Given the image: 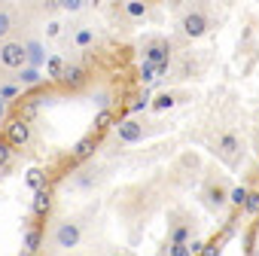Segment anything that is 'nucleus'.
Returning <instances> with one entry per match:
<instances>
[{"mask_svg":"<svg viewBox=\"0 0 259 256\" xmlns=\"http://www.w3.org/2000/svg\"><path fill=\"white\" fill-rule=\"evenodd\" d=\"M52 244H55L58 250H73V247H79V244H82V220H79V217L61 220V223L55 226V232H52Z\"/></svg>","mask_w":259,"mask_h":256,"instance_id":"obj_1","label":"nucleus"},{"mask_svg":"<svg viewBox=\"0 0 259 256\" xmlns=\"http://www.w3.org/2000/svg\"><path fill=\"white\" fill-rule=\"evenodd\" d=\"M180 31L186 34V37H204L207 31H210V16L204 13V10H198V7H192V10H186L183 13V19H180Z\"/></svg>","mask_w":259,"mask_h":256,"instance_id":"obj_2","label":"nucleus"},{"mask_svg":"<svg viewBox=\"0 0 259 256\" xmlns=\"http://www.w3.org/2000/svg\"><path fill=\"white\" fill-rule=\"evenodd\" d=\"M0 64H4L7 70H22L28 64L25 43L22 40H4V43H0Z\"/></svg>","mask_w":259,"mask_h":256,"instance_id":"obj_3","label":"nucleus"},{"mask_svg":"<svg viewBox=\"0 0 259 256\" xmlns=\"http://www.w3.org/2000/svg\"><path fill=\"white\" fill-rule=\"evenodd\" d=\"M241 153H244L241 138H238L235 132H223V135H220V141H217V156H220L226 165H235V162L241 159Z\"/></svg>","mask_w":259,"mask_h":256,"instance_id":"obj_4","label":"nucleus"},{"mask_svg":"<svg viewBox=\"0 0 259 256\" xmlns=\"http://www.w3.org/2000/svg\"><path fill=\"white\" fill-rule=\"evenodd\" d=\"M31 138H34L31 122H25V119H13V122L7 125V138H4V141H7L13 150H19V147H28Z\"/></svg>","mask_w":259,"mask_h":256,"instance_id":"obj_5","label":"nucleus"},{"mask_svg":"<svg viewBox=\"0 0 259 256\" xmlns=\"http://www.w3.org/2000/svg\"><path fill=\"white\" fill-rule=\"evenodd\" d=\"M116 135H119V141H122V144H141L147 132H144V125H141L135 116H128V119L116 122Z\"/></svg>","mask_w":259,"mask_h":256,"instance_id":"obj_6","label":"nucleus"},{"mask_svg":"<svg viewBox=\"0 0 259 256\" xmlns=\"http://www.w3.org/2000/svg\"><path fill=\"white\" fill-rule=\"evenodd\" d=\"M204 201H207V207H223L226 204V198H229V189H226V183L220 180V177H207L204 180Z\"/></svg>","mask_w":259,"mask_h":256,"instance_id":"obj_7","label":"nucleus"},{"mask_svg":"<svg viewBox=\"0 0 259 256\" xmlns=\"http://www.w3.org/2000/svg\"><path fill=\"white\" fill-rule=\"evenodd\" d=\"M168 55H171V43H168V40H162V37L150 40V43H147V49H144V61H147V64H153V67L165 64V61H168Z\"/></svg>","mask_w":259,"mask_h":256,"instance_id":"obj_8","label":"nucleus"},{"mask_svg":"<svg viewBox=\"0 0 259 256\" xmlns=\"http://www.w3.org/2000/svg\"><path fill=\"white\" fill-rule=\"evenodd\" d=\"M95 150H98V135H85L82 141H76V144H73V150H70V153H73V159H76V162H85L89 156H95Z\"/></svg>","mask_w":259,"mask_h":256,"instance_id":"obj_9","label":"nucleus"},{"mask_svg":"<svg viewBox=\"0 0 259 256\" xmlns=\"http://www.w3.org/2000/svg\"><path fill=\"white\" fill-rule=\"evenodd\" d=\"M25 58H28V67H37L40 70V64H46V52H43V43L40 40H31V43H25Z\"/></svg>","mask_w":259,"mask_h":256,"instance_id":"obj_10","label":"nucleus"},{"mask_svg":"<svg viewBox=\"0 0 259 256\" xmlns=\"http://www.w3.org/2000/svg\"><path fill=\"white\" fill-rule=\"evenodd\" d=\"M49 207H52V192H49V186H43L34 192V214L43 217V214H49Z\"/></svg>","mask_w":259,"mask_h":256,"instance_id":"obj_11","label":"nucleus"},{"mask_svg":"<svg viewBox=\"0 0 259 256\" xmlns=\"http://www.w3.org/2000/svg\"><path fill=\"white\" fill-rule=\"evenodd\" d=\"M189 235H192V223L171 226V232H168V244H189Z\"/></svg>","mask_w":259,"mask_h":256,"instance_id":"obj_12","label":"nucleus"},{"mask_svg":"<svg viewBox=\"0 0 259 256\" xmlns=\"http://www.w3.org/2000/svg\"><path fill=\"white\" fill-rule=\"evenodd\" d=\"M13 28H16V16H13V10L0 7V43H4V40H10Z\"/></svg>","mask_w":259,"mask_h":256,"instance_id":"obj_13","label":"nucleus"},{"mask_svg":"<svg viewBox=\"0 0 259 256\" xmlns=\"http://www.w3.org/2000/svg\"><path fill=\"white\" fill-rule=\"evenodd\" d=\"M64 70H67V64H64L61 55H49V58H46V76H49V79H61Z\"/></svg>","mask_w":259,"mask_h":256,"instance_id":"obj_14","label":"nucleus"},{"mask_svg":"<svg viewBox=\"0 0 259 256\" xmlns=\"http://www.w3.org/2000/svg\"><path fill=\"white\" fill-rule=\"evenodd\" d=\"M61 82H64L67 89H79V86L85 82V70H82V67H67L64 76H61Z\"/></svg>","mask_w":259,"mask_h":256,"instance_id":"obj_15","label":"nucleus"},{"mask_svg":"<svg viewBox=\"0 0 259 256\" xmlns=\"http://www.w3.org/2000/svg\"><path fill=\"white\" fill-rule=\"evenodd\" d=\"M40 241H43V232L34 229V226H25V253H37Z\"/></svg>","mask_w":259,"mask_h":256,"instance_id":"obj_16","label":"nucleus"},{"mask_svg":"<svg viewBox=\"0 0 259 256\" xmlns=\"http://www.w3.org/2000/svg\"><path fill=\"white\" fill-rule=\"evenodd\" d=\"M40 82H43V73H40L37 67H28V64H25V67L19 70V86H40Z\"/></svg>","mask_w":259,"mask_h":256,"instance_id":"obj_17","label":"nucleus"},{"mask_svg":"<svg viewBox=\"0 0 259 256\" xmlns=\"http://www.w3.org/2000/svg\"><path fill=\"white\" fill-rule=\"evenodd\" d=\"M150 101H153L150 107H153L156 113H162V110H171V107L177 104V98H174L171 92H162V95H156V98H150Z\"/></svg>","mask_w":259,"mask_h":256,"instance_id":"obj_18","label":"nucleus"},{"mask_svg":"<svg viewBox=\"0 0 259 256\" xmlns=\"http://www.w3.org/2000/svg\"><path fill=\"white\" fill-rule=\"evenodd\" d=\"M247 186H232L229 189V198H226V204H232V207H244V201H247Z\"/></svg>","mask_w":259,"mask_h":256,"instance_id":"obj_19","label":"nucleus"},{"mask_svg":"<svg viewBox=\"0 0 259 256\" xmlns=\"http://www.w3.org/2000/svg\"><path fill=\"white\" fill-rule=\"evenodd\" d=\"M73 43H76L79 49L92 46V43H95V31H92V28H85V25H82V28H76V34H73Z\"/></svg>","mask_w":259,"mask_h":256,"instance_id":"obj_20","label":"nucleus"},{"mask_svg":"<svg viewBox=\"0 0 259 256\" xmlns=\"http://www.w3.org/2000/svg\"><path fill=\"white\" fill-rule=\"evenodd\" d=\"M19 95H22V86L19 82H4V86H0V101H4V104L16 101Z\"/></svg>","mask_w":259,"mask_h":256,"instance_id":"obj_21","label":"nucleus"},{"mask_svg":"<svg viewBox=\"0 0 259 256\" xmlns=\"http://www.w3.org/2000/svg\"><path fill=\"white\" fill-rule=\"evenodd\" d=\"M113 125V110L107 107V110H101L98 116H95V135H101V132H107V128Z\"/></svg>","mask_w":259,"mask_h":256,"instance_id":"obj_22","label":"nucleus"},{"mask_svg":"<svg viewBox=\"0 0 259 256\" xmlns=\"http://www.w3.org/2000/svg\"><path fill=\"white\" fill-rule=\"evenodd\" d=\"M28 186H31L34 192L43 189V186H46V174H43L40 168H31V171H28Z\"/></svg>","mask_w":259,"mask_h":256,"instance_id":"obj_23","label":"nucleus"},{"mask_svg":"<svg viewBox=\"0 0 259 256\" xmlns=\"http://www.w3.org/2000/svg\"><path fill=\"white\" fill-rule=\"evenodd\" d=\"M125 13L132 16V19H144V16H147V4H141V0H128V4H125Z\"/></svg>","mask_w":259,"mask_h":256,"instance_id":"obj_24","label":"nucleus"},{"mask_svg":"<svg viewBox=\"0 0 259 256\" xmlns=\"http://www.w3.org/2000/svg\"><path fill=\"white\" fill-rule=\"evenodd\" d=\"M244 214H250V217H259V192H247Z\"/></svg>","mask_w":259,"mask_h":256,"instance_id":"obj_25","label":"nucleus"},{"mask_svg":"<svg viewBox=\"0 0 259 256\" xmlns=\"http://www.w3.org/2000/svg\"><path fill=\"white\" fill-rule=\"evenodd\" d=\"M168 256H195L192 244H168Z\"/></svg>","mask_w":259,"mask_h":256,"instance_id":"obj_26","label":"nucleus"},{"mask_svg":"<svg viewBox=\"0 0 259 256\" xmlns=\"http://www.w3.org/2000/svg\"><path fill=\"white\" fill-rule=\"evenodd\" d=\"M13 153H16V150H13L7 141H0V168H7V165L13 162Z\"/></svg>","mask_w":259,"mask_h":256,"instance_id":"obj_27","label":"nucleus"},{"mask_svg":"<svg viewBox=\"0 0 259 256\" xmlns=\"http://www.w3.org/2000/svg\"><path fill=\"white\" fill-rule=\"evenodd\" d=\"M82 4H85V0H58L55 7H61L64 13H79V10H82Z\"/></svg>","mask_w":259,"mask_h":256,"instance_id":"obj_28","label":"nucleus"},{"mask_svg":"<svg viewBox=\"0 0 259 256\" xmlns=\"http://www.w3.org/2000/svg\"><path fill=\"white\" fill-rule=\"evenodd\" d=\"M220 253H223L220 241H207V244L201 247V253H198V256H220Z\"/></svg>","mask_w":259,"mask_h":256,"instance_id":"obj_29","label":"nucleus"},{"mask_svg":"<svg viewBox=\"0 0 259 256\" xmlns=\"http://www.w3.org/2000/svg\"><path fill=\"white\" fill-rule=\"evenodd\" d=\"M141 79H144V82H153V79H156V67L144 61V67H141Z\"/></svg>","mask_w":259,"mask_h":256,"instance_id":"obj_30","label":"nucleus"},{"mask_svg":"<svg viewBox=\"0 0 259 256\" xmlns=\"http://www.w3.org/2000/svg\"><path fill=\"white\" fill-rule=\"evenodd\" d=\"M58 34H61V25L58 22H49L46 25V37H58Z\"/></svg>","mask_w":259,"mask_h":256,"instance_id":"obj_31","label":"nucleus"},{"mask_svg":"<svg viewBox=\"0 0 259 256\" xmlns=\"http://www.w3.org/2000/svg\"><path fill=\"white\" fill-rule=\"evenodd\" d=\"M144 107H150V95L138 98V104H132V113H138V110H144Z\"/></svg>","mask_w":259,"mask_h":256,"instance_id":"obj_32","label":"nucleus"},{"mask_svg":"<svg viewBox=\"0 0 259 256\" xmlns=\"http://www.w3.org/2000/svg\"><path fill=\"white\" fill-rule=\"evenodd\" d=\"M98 104H101V110H107V104H110V95H107V92H101V95H98Z\"/></svg>","mask_w":259,"mask_h":256,"instance_id":"obj_33","label":"nucleus"},{"mask_svg":"<svg viewBox=\"0 0 259 256\" xmlns=\"http://www.w3.org/2000/svg\"><path fill=\"white\" fill-rule=\"evenodd\" d=\"M110 256H132V253H128V250H113Z\"/></svg>","mask_w":259,"mask_h":256,"instance_id":"obj_34","label":"nucleus"},{"mask_svg":"<svg viewBox=\"0 0 259 256\" xmlns=\"http://www.w3.org/2000/svg\"><path fill=\"white\" fill-rule=\"evenodd\" d=\"M4 116H7V104H4V101H0V119H4Z\"/></svg>","mask_w":259,"mask_h":256,"instance_id":"obj_35","label":"nucleus"},{"mask_svg":"<svg viewBox=\"0 0 259 256\" xmlns=\"http://www.w3.org/2000/svg\"><path fill=\"white\" fill-rule=\"evenodd\" d=\"M22 256H37V253H25V250H22Z\"/></svg>","mask_w":259,"mask_h":256,"instance_id":"obj_36","label":"nucleus"}]
</instances>
